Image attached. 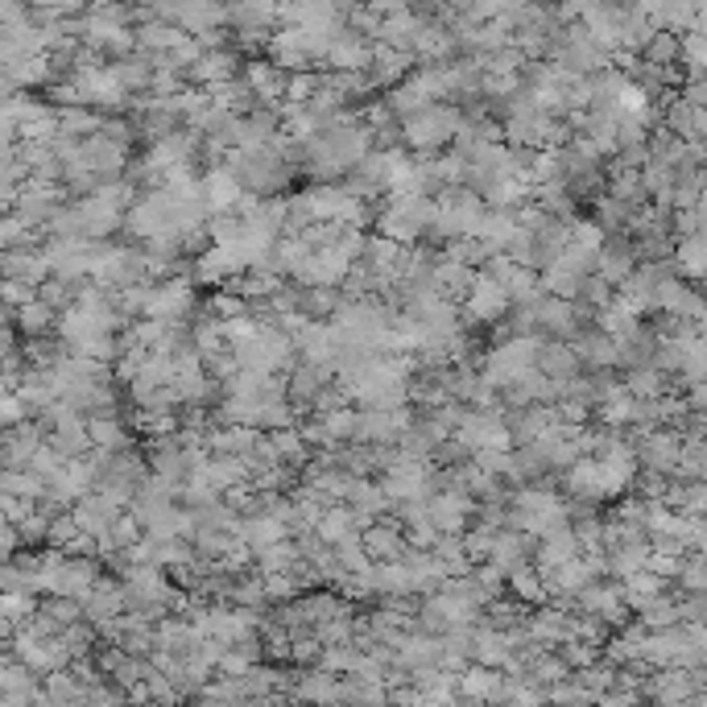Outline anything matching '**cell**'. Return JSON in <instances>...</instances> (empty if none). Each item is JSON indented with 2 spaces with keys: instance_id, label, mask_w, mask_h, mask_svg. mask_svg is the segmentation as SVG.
I'll list each match as a JSON object with an SVG mask.
<instances>
[{
  "instance_id": "obj_1",
  "label": "cell",
  "mask_w": 707,
  "mask_h": 707,
  "mask_svg": "<svg viewBox=\"0 0 707 707\" xmlns=\"http://www.w3.org/2000/svg\"><path fill=\"white\" fill-rule=\"evenodd\" d=\"M538 347H543V340H534V335H517L510 344H501L493 356H489V364H484V385H493V389L517 385L526 373H534Z\"/></svg>"
},
{
  "instance_id": "obj_2",
  "label": "cell",
  "mask_w": 707,
  "mask_h": 707,
  "mask_svg": "<svg viewBox=\"0 0 707 707\" xmlns=\"http://www.w3.org/2000/svg\"><path fill=\"white\" fill-rule=\"evenodd\" d=\"M456 427H460L456 430L460 447L472 451V456H496V451H505L513 443V430L493 414H463Z\"/></svg>"
},
{
  "instance_id": "obj_3",
  "label": "cell",
  "mask_w": 707,
  "mask_h": 707,
  "mask_svg": "<svg viewBox=\"0 0 707 707\" xmlns=\"http://www.w3.org/2000/svg\"><path fill=\"white\" fill-rule=\"evenodd\" d=\"M513 517H517V526L538 534V538H550V534L567 529V510H563L559 496L550 493H522L517 505H513Z\"/></svg>"
},
{
  "instance_id": "obj_4",
  "label": "cell",
  "mask_w": 707,
  "mask_h": 707,
  "mask_svg": "<svg viewBox=\"0 0 707 707\" xmlns=\"http://www.w3.org/2000/svg\"><path fill=\"white\" fill-rule=\"evenodd\" d=\"M430 228V199L427 195H401L389 203V212L381 215L385 240H414L418 232Z\"/></svg>"
},
{
  "instance_id": "obj_5",
  "label": "cell",
  "mask_w": 707,
  "mask_h": 707,
  "mask_svg": "<svg viewBox=\"0 0 707 707\" xmlns=\"http://www.w3.org/2000/svg\"><path fill=\"white\" fill-rule=\"evenodd\" d=\"M430 489V472L422 460H414V456H397L389 468H385V484H381V493L385 501L394 496V501H406V505H422V496Z\"/></svg>"
},
{
  "instance_id": "obj_6",
  "label": "cell",
  "mask_w": 707,
  "mask_h": 707,
  "mask_svg": "<svg viewBox=\"0 0 707 707\" xmlns=\"http://www.w3.org/2000/svg\"><path fill=\"white\" fill-rule=\"evenodd\" d=\"M401 132H406V146L435 149V146H443V141H451V137L460 132V116L451 113V108H443V104H435V108H427V113L410 116Z\"/></svg>"
},
{
  "instance_id": "obj_7",
  "label": "cell",
  "mask_w": 707,
  "mask_h": 707,
  "mask_svg": "<svg viewBox=\"0 0 707 707\" xmlns=\"http://www.w3.org/2000/svg\"><path fill=\"white\" fill-rule=\"evenodd\" d=\"M191 307H195L191 286H186V281H165V286H153V290H146V307H141V311H146L153 323L174 328L179 319H186V311H191Z\"/></svg>"
},
{
  "instance_id": "obj_8",
  "label": "cell",
  "mask_w": 707,
  "mask_h": 707,
  "mask_svg": "<svg viewBox=\"0 0 707 707\" xmlns=\"http://www.w3.org/2000/svg\"><path fill=\"white\" fill-rule=\"evenodd\" d=\"M406 430H410V418L401 410H364L356 414L352 439H361V443H394Z\"/></svg>"
},
{
  "instance_id": "obj_9",
  "label": "cell",
  "mask_w": 707,
  "mask_h": 707,
  "mask_svg": "<svg viewBox=\"0 0 707 707\" xmlns=\"http://www.w3.org/2000/svg\"><path fill=\"white\" fill-rule=\"evenodd\" d=\"M323 58H328L331 66H340V71H361V66H368V58H373V46L364 42L361 33L340 30V33H335V38L328 42V50H323Z\"/></svg>"
},
{
  "instance_id": "obj_10",
  "label": "cell",
  "mask_w": 707,
  "mask_h": 707,
  "mask_svg": "<svg viewBox=\"0 0 707 707\" xmlns=\"http://www.w3.org/2000/svg\"><path fill=\"white\" fill-rule=\"evenodd\" d=\"M472 513V501L460 493V489H451V493H439V496H430V505H427V517H430V526L435 529H443V534H456V529L463 526V517Z\"/></svg>"
},
{
  "instance_id": "obj_11",
  "label": "cell",
  "mask_w": 707,
  "mask_h": 707,
  "mask_svg": "<svg viewBox=\"0 0 707 707\" xmlns=\"http://www.w3.org/2000/svg\"><path fill=\"white\" fill-rule=\"evenodd\" d=\"M510 311V298L496 290L489 278H476L472 281V298H468V314L476 319V323H493L501 314Z\"/></svg>"
},
{
  "instance_id": "obj_12",
  "label": "cell",
  "mask_w": 707,
  "mask_h": 707,
  "mask_svg": "<svg viewBox=\"0 0 707 707\" xmlns=\"http://www.w3.org/2000/svg\"><path fill=\"white\" fill-rule=\"evenodd\" d=\"M633 269H638V265H633V253H629L625 245H600V253H596V274H600V281L621 286Z\"/></svg>"
},
{
  "instance_id": "obj_13",
  "label": "cell",
  "mask_w": 707,
  "mask_h": 707,
  "mask_svg": "<svg viewBox=\"0 0 707 707\" xmlns=\"http://www.w3.org/2000/svg\"><path fill=\"white\" fill-rule=\"evenodd\" d=\"M642 460L654 472H678V439L675 435H650L642 443Z\"/></svg>"
},
{
  "instance_id": "obj_14",
  "label": "cell",
  "mask_w": 707,
  "mask_h": 707,
  "mask_svg": "<svg viewBox=\"0 0 707 707\" xmlns=\"http://www.w3.org/2000/svg\"><path fill=\"white\" fill-rule=\"evenodd\" d=\"M356 526H361V522H356V513L352 510H328L319 517V526L314 529H319V538L328 546H340V543H347V538H356Z\"/></svg>"
},
{
  "instance_id": "obj_15",
  "label": "cell",
  "mask_w": 707,
  "mask_h": 707,
  "mask_svg": "<svg viewBox=\"0 0 707 707\" xmlns=\"http://www.w3.org/2000/svg\"><path fill=\"white\" fill-rule=\"evenodd\" d=\"M361 546H364V555H377V563H385V559H394V555H401V534H397L394 526H373L364 529V538H361Z\"/></svg>"
},
{
  "instance_id": "obj_16",
  "label": "cell",
  "mask_w": 707,
  "mask_h": 707,
  "mask_svg": "<svg viewBox=\"0 0 707 707\" xmlns=\"http://www.w3.org/2000/svg\"><path fill=\"white\" fill-rule=\"evenodd\" d=\"M96 439H99V443H120V430H116L113 422H99V427H96Z\"/></svg>"
}]
</instances>
